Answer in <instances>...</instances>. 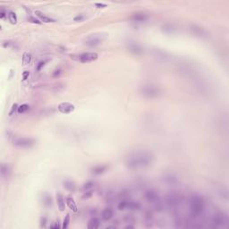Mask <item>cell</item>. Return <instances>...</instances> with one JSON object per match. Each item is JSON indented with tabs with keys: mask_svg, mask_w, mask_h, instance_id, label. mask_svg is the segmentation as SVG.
Returning a JSON list of instances; mask_svg holds the SVG:
<instances>
[{
	"mask_svg": "<svg viewBox=\"0 0 229 229\" xmlns=\"http://www.w3.org/2000/svg\"><path fill=\"white\" fill-rule=\"evenodd\" d=\"M154 155L148 150H136L129 153L125 157V166L129 169H142L152 164Z\"/></svg>",
	"mask_w": 229,
	"mask_h": 229,
	"instance_id": "6da1fadb",
	"label": "cell"
},
{
	"mask_svg": "<svg viewBox=\"0 0 229 229\" xmlns=\"http://www.w3.org/2000/svg\"><path fill=\"white\" fill-rule=\"evenodd\" d=\"M190 212L192 217H200L204 211L205 203L203 198L199 194H193L190 199Z\"/></svg>",
	"mask_w": 229,
	"mask_h": 229,
	"instance_id": "7a4b0ae2",
	"label": "cell"
},
{
	"mask_svg": "<svg viewBox=\"0 0 229 229\" xmlns=\"http://www.w3.org/2000/svg\"><path fill=\"white\" fill-rule=\"evenodd\" d=\"M108 38V33L104 31L94 32L87 35L83 39V43L89 47H97L100 45L103 41H105Z\"/></svg>",
	"mask_w": 229,
	"mask_h": 229,
	"instance_id": "3957f363",
	"label": "cell"
},
{
	"mask_svg": "<svg viewBox=\"0 0 229 229\" xmlns=\"http://www.w3.org/2000/svg\"><path fill=\"white\" fill-rule=\"evenodd\" d=\"M139 93L145 99H157L160 96L161 91L160 89L156 85L152 84H145L140 87Z\"/></svg>",
	"mask_w": 229,
	"mask_h": 229,
	"instance_id": "277c9868",
	"label": "cell"
},
{
	"mask_svg": "<svg viewBox=\"0 0 229 229\" xmlns=\"http://www.w3.org/2000/svg\"><path fill=\"white\" fill-rule=\"evenodd\" d=\"M144 198L148 202L154 204L157 210L160 211L162 209L163 206H162V203H161V201L160 198V194H158V192L157 191H155L154 189H148L144 192Z\"/></svg>",
	"mask_w": 229,
	"mask_h": 229,
	"instance_id": "5b68a950",
	"label": "cell"
},
{
	"mask_svg": "<svg viewBox=\"0 0 229 229\" xmlns=\"http://www.w3.org/2000/svg\"><path fill=\"white\" fill-rule=\"evenodd\" d=\"M70 57H71L72 59L82 64L94 62L99 58V55L96 52H84V53H81V54L71 55Z\"/></svg>",
	"mask_w": 229,
	"mask_h": 229,
	"instance_id": "8992f818",
	"label": "cell"
},
{
	"mask_svg": "<svg viewBox=\"0 0 229 229\" xmlns=\"http://www.w3.org/2000/svg\"><path fill=\"white\" fill-rule=\"evenodd\" d=\"M37 140L31 137H16L13 140V144L18 148L28 149L36 144Z\"/></svg>",
	"mask_w": 229,
	"mask_h": 229,
	"instance_id": "52a82bcc",
	"label": "cell"
},
{
	"mask_svg": "<svg viewBox=\"0 0 229 229\" xmlns=\"http://www.w3.org/2000/svg\"><path fill=\"white\" fill-rule=\"evenodd\" d=\"M211 222L214 227H227L229 225V218L225 213L218 212L213 216Z\"/></svg>",
	"mask_w": 229,
	"mask_h": 229,
	"instance_id": "ba28073f",
	"label": "cell"
},
{
	"mask_svg": "<svg viewBox=\"0 0 229 229\" xmlns=\"http://www.w3.org/2000/svg\"><path fill=\"white\" fill-rule=\"evenodd\" d=\"M190 30L193 35H195V36L200 37V38H206L208 35V31L205 29H203L202 27H201L197 24H191Z\"/></svg>",
	"mask_w": 229,
	"mask_h": 229,
	"instance_id": "9c48e42d",
	"label": "cell"
},
{
	"mask_svg": "<svg viewBox=\"0 0 229 229\" xmlns=\"http://www.w3.org/2000/svg\"><path fill=\"white\" fill-rule=\"evenodd\" d=\"M57 109L62 114H70L75 110V106L70 102H62L58 105Z\"/></svg>",
	"mask_w": 229,
	"mask_h": 229,
	"instance_id": "30bf717a",
	"label": "cell"
},
{
	"mask_svg": "<svg viewBox=\"0 0 229 229\" xmlns=\"http://www.w3.org/2000/svg\"><path fill=\"white\" fill-rule=\"evenodd\" d=\"M127 49L134 55H140L143 51L142 46L134 41H129L127 43Z\"/></svg>",
	"mask_w": 229,
	"mask_h": 229,
	"instance_id": "8fae6325",
	"label": "cell"
},
{
	"mask_svg": "<svg viewBox=\"0 0 229 229\" xmlns=\"http://www.w3.org/2000/svg\"><path fill=\"white\" fill-rule=\"evenodd\" d=\"M181 201V197L178 194H175V193H171V194L168 195L167 199V202L168 204L169 207H177Z\"/></svg>",
	"mask_w": 229,
	"mask_h": 229,
	"instance_id": "7c38bea8",
	"label": "cell"
},
{
	"mask_svg": "<svg viewBox=\"0 0 229 229\" xmlns=\"http://www.w3.org/2000/svg\"><path fill=\"white\" fill-rule=\"evenodd\" d=\"M57 206H58V209L60 211H65V198L63 196V194L58 191L57 192Z\"/></svg>",
	"mask_w": 229,
	"mask_h": 229,
	"instance_id": "4fadbf2b",
	"label": "cell"
},
{
	"mask_svg": "<svg viewBox=\"0 0 229 229\" xmlns=\"http://www.w3.org/2000/svg\"><path fill=\"white\" fill-rule=\"evenodd\" d=\"M114 216V211L112 208H105L102 212H101V218L104 220V221H108L110 220Z\"/></svg>",
	"mask_w": 229,
	"mask_h": 229,
	"instance_id": "5bb4252c",
	"label": "cell"
},
{
	"mask_svg": "<svg viewBox=\"0 0 229 229\" xmlns=\"http://www.w3.org/2000/svg\"><path fill=\"white\" fill-rule=\"evenodd\" d=\"M35 14H36V15L39 17V18H40L42 22H44V23H54V22H56L55 19H53V18H51V17L46 15V14H45L44 13H42L41 11L36 10V11H35Z\"/></svg>",
	"mask_w": 229,
	"mask_h": 229,
	"instance_id": "9a60e30c",
	"label": "cell"
},
{
	"mask_svg": "<svg viewBox=\"0 0 229 229\" xmlns=\"http://www.w3.org/2000/svg\"><path fill=\"white\" fill-rule=\"evenodd\" d=\"M131 19L133 22H138V23H143L148 20V15L143 13H137L133 14V16L131 17Z\"/></svg>",
	"mask_w": 229,
	"mask_h": 229,
	"instance_id": "2e32d148",
	"label": "cell"
},
{
	"mask_svg": "<svg viewBox=\"0 0 229 229\" xmlns=\"http://www.w3.org/2000/svg\"><path fill=\"white\" fill-rule=\"evenodd\" d=\"M63 185H64V188L65 190H67L68 191H70V192H74L76 190V184L72 180H65V181H64Z\"/></svg>",
	"mask_w": 229,
	"mask_h": 229,
	"instance_id": "e0dca14e",
	"label": "cell"
},
{
	"mask_svg": "<svg viewBox=\"0 0 229 229\" xmlns=\"http://www.w3.org/2000/svg\"><path fill=\"white\" fill-rule=\"evenodd\" d=\"M65 202H66V204H67V206L71 208L74 212H77L78 211V208H77V205H76V203H75V201H74V199L73 198V196H68L66 199H65Z\"/></svg>",
	"mask_w": 229,
	"mask_h": 229,
	"instance_id": "ac0fdd59",
	"label": "cell"
},
{
	"mask_svg": "<svg viewBox=\"0 0 229 229\" xmlns=\"http://www.w3.org/2000/svg\"><path fill=\"white\" fill-rule=\"evenodd\" d=\"M99 225H100V219L98 218H92L88 222L87 227L89 229H97L99 227Z\"/></svg>",
	"mask_w": 229,
	"mask_h": 229,
	"instance_id": "d6986e66",
	"label": "cell"
},
{
	"mask_svg": "<svg viewBox=\"0 0 229 229\" xmlns=\"http://www.w3.org/2000/svg\"><path fill=\"white\" fill-rule=\"evenodd\" d=\"M11 174V167L7 164H2L1 165V177L2 178H7Z\"/></svg>",
	"mask_w": 229,
	"mask_h": 229,
	"instance_id": "ffe728a7",
	"label": "cell"
},
{
	"mask_svg": "<svg viewBox=\"0 0 229 229\" xmlns=\"http://www.w3.org/2000/svg\"><path fill=\"white\" fill-rule=\"evenodd\" d=\"M108 169V166L106 165H101V166H96L92 168V173L94 174H104Z\"/></svg>",
	"mask_w": 229,
	"mask_h": 229,
	"instance_id": "44dd1931",
	"label": "cell"
},
{
	"mask_svg": "<svg viewBox=\"0 0 229 229\" xmlns=\"http://www.w3.org/2000/svg\"><path fill=\"white\" fill-rule=\"evenodd\" d=\"M7 18L12 24H16L17 21H18V19H17V15H16L15 12H13V11L7 12Z\"/></svg>",
	"mask_w": 229,
	"mask_h": 229,
	"instance_id": "7402d4cb",
	"label": "cell"
},
{
	"mask_svg": "<svg viewBox=\"0 0 229 229\" xmlns=\"http://www.w3.org/2000/svg\"><path fill=\"white\" fill-rule=\"evenodd\" d=\"M140 208V204L137 201H127V208L128 209H133V210H136L139 209Z\"/></svg>",
	"mask_w": 229,
	"mask_h": 229,
	"instance_id": "603a6c76",
	"label": "cell"
},
{
	"mask_svg": "<svg viewBox=\"0 0 229 229\" xmlns=\"http://www.w3.org/2000/svg\"><path fill=\"white\" fill-rule=\"evenodd\" d=\"M164 181L170 184H174L175 183H177V179L175 177H174L173 174H166L164 177Z\"/></svg>",
	"mask_w": 229,
	"mask_h": 229,
	"instance_id": "cb8c5ba5",
	"label": "cell"
},
{
	"mask_svg": "<svg viewBox=\"0 0 229 229\" xmlns=\"http://www.w3.org/2000/svg\"><path fill=\"white\" fill-rule=\"evenodd\" d=\"M43 204L48 208L51 207V205H52V198L49 194H48V193H44L43 194Z\"/></svg>",
	"mask_w": 229,
	"mask_h": 229,
	"instance_id": "d4e9b609",
	"label": "cell"
},
{
	"mask_svg": "<svg viewBox=\"0 0 229 229\" xmlns=\"http://www.w3.org/2000/svg\"><path fill=\"white\" fill-rule=\"evenodd\" d=\"M94 185H95V183H94L93 181H88V182H86V183L83 184L82 190H83L84 191H89V190H91V189L94 187Z\"/></svg>",
	"mask_w": 229,
	"mask_h": 229,
	"instance_id": "484cf974",
	"label": "cell"
},
{
	"mask_svg": "<svg viewBox=\"0 0 229 229\" xmlns=\"http://www.w3.org/2000/svg\"><path fill=\"white\" fill-rule=\"evenodd\" d=\"M29 109H30V106L28 104H23V105H21L18 107V110H17V112H18L19 114H23V113L27 112Z\"/></svg>",
	"mask_w": 229,
	"mask_h": 229,
	"instance_id": "4316f807",
	"label": "cell"
},
{
	"mask_svg": "<svg viewBox=\"0 0 229 229\" xmlns=\"http://www.w3.org/2000/svg\"><path fill=\"white\" fill-rule=\"evenodd\" d=\"M30 60H31V56H30V53L25 52L24 54H23V63L24 65H28V64L30 63Z\"/></svg>",
	"mask_w": 229,
	"mask_h": 229,
	"instance_id": "83f0119b",
	"label": "cell"
},
{
	"mask_svg": "<svg viewBox=\"0 0 229 229\" xmlns=\"http://www.w3.org/2000/svg\"><path fill=\"white\" fill-rule=\"evenodd\" d=\"M163 30H164L165 32H167V33H173L174 30V29L173 25H171V24H166V25L163 26Z\"/></svg>",
	"mask_w": 229,
	"mask_h": 229,
	"instance_id": "f1b7e54d",
	"label": "cell"
},
{
	"mask_svg": "<svg viewBox=\"0 0 229 229\" xmlns=\"http://www.w3.org/2000/svg\"><path fill=\"white\" fill-rule=\"evenodd\" d=\"M156 52V57H157L158 58H163V59H166L167 58V56H166V53L164 51H161V50H155Z\"/></svg>",
	"mask_w": 229,
	"mask_h": 229,
	"instance_id": "f546056e",
	"label": "cell"
},
{
	"mask_svg": "<svg viewBox=\"0 0 229 229\" xmlns=\"http://www.w3.org/2000/svg\"><path fill=\"white\" fill-rule=\"evenodd\" d=\"M69 223H70V215H69V214H67V215L65 217V218H64V221H63V225H62V227H63L64 229L67 228V227H68V225H69Z\"/></svg>",
	"mask_w": 229,
	"mask_h": 229,
	"instance_id": "4dcf8cb0",
	"label": "cell"
},
{
	"mask_svg": "<svg viewBox=\"0 0 229 229\" xmlns=\"http://www.w3.org/2000/svg\"><path fill=\"white\" fill-rule=\"evenodd\" d=\"M18 107L19 106L17 105L16 103H14V104H13V106H12V108H11V109H10V111H9V116H12L17 110H18Z\"/></svg>",
	"mask_w": 229,
	"mask_h": 229,
	"instance_id": "1f68e13d",
	"label": "cell"
},
{
	"mask_svg": "<svg viewBox=\"0 0 229 229\" xmlns=\"http://www.w3.org/2000/svg\"><path fill=\"white\" fill-rule=\"evenodd\" d=\"M46 64H47V61H45V60H42V61L39 62L38 65H36V70H37V72H40V71H41V69L45 66Z\"/></svg>",
	"mask_w": 229,
	"mask_h": 229,
	"instance_id": "d6a6232c",
	"label": "cell"
},
{
	"mask_svg": "<svg viewBox=\"0 0 229 229\" xmlns=\"http://www.w3.org/2000/svg\"><path fill=\"white\" fill-rule=\"evenodd\" d=\"M85 19V15L82 14V13H79V14H76L74 17V22H82Z\"/></svg>",
	"mask_w": 229,
	"mask_h": 229,
	"instance_id": "836d02e7",
	"label": "cell"
},
{
	"mask_svg": "<svg viewBox=\"0 0 229 229\" xmlns=\"http://www.w3.org/2000/svg\"><path fill=\"white\" fill-rule=\"evenodd\" d=\"M127 208V201H122L119 204H118V209L120 210H124Z\"/></svg>",
	"mask_w": 229,
	"mask_h": 229,
	"instance_id": "e575fe53",
	"label": "cell"
},
{
	"mask_svg": "<svg viewBox=\"0 0 229 229\" xmlns=\"http://www.w3.org/2000/svg\"><path fill=\"white\" fill-rule=\"evenodd\" d=\"M92 195H93V191H92V190H89V191H86L83 193L82 198H83V199H89V198H91Z\"/></svg>",
	"mask_w": 229,
	"mask_h": 229,
	"instance_id": "d590c367",
	"label": "cell"
},
{
	"mask_svg": "<svg viewBox=\"0 0 229 229\" xmlns=\"http://www.w3.org/2000/svg\"><path fill=\"white\" fill-rule=\"evenodd\" d=\"M29 22L33 23H37V24H40L41 23V22L39 19L34 18V17H29Z\"/></svg>",
	"mask_w": 229,
	"mask_h": 229,
	"instance_id": "8d00e7d4",
	"label": "cell"
},
{
	"mask_svg": "<svg viewBox=\"0 0 229 229\" xmlns=\"http://www.w3.org/2000/svg\"><path fill=\"white\" fill-rule=\"evenodd\" d=\"M47 222H48L47 218H46V217H42V218H40V226H41V227H45Z\"/></svg>",
	"mask_w": 229,
	"mask_h": 229,
	"instance_id": "74e56055",
	"label": "cell"
},
{
	"mask_svg": "<svg viewBox=\"0 0 229 229\" xmlns=\"http://www.w3.org/2000/svg\"><path fill=\"white\" fill-rule=\"evenodd\" d=\"M6 15L7 16V12L6 10H4V9H1V11H0V18L4 19L6 17Z\"/></svg>",
	"mask_w": 229,
	"mask_h": 229,
	"instance_id": "f35d334b",
	"label": "cell"
},
{
	"mask_svg": "<svg viewBox=\"0 0 229 229\" xmlns=\"http://www.w3.org/2000/svg\"><path fill=\"white\" fill-rule=\"evenodd\" d=\"M29 75H30V71H24L23 73V81H25V80H27L28 79V77H29Z\"/></svg>",
	"mask_w": 229,
	"mask_h": 229,
	"instance_id": "ab89813d",
	"label": "cell"
},
{
	"mask_svg": "<svg viewBox=\"0 0 229 229\" xmlns=\"http://www.w3.org/2000/svg\"><path fill=\"white\" fill-rule=\"evenodd\" d=\"M61 73H62V72H61V69H57V70H56L54 73H53L52 76H53V77H58Z\"/></svg>",
	"mask_w": 229,
	"mask_h": 229,
	"instance_id": "60d3db41",
	"label": "cell"
},
{
	"mask_svg": "<svg viewBox=\"0 0 229 229\" xmlns=\"http://www.w3.org/2000/svg\"><path fill=\"white\" fill-rule=\"evenodd\" d=\"M95 6H98L99 8H102V7H106L107 6V4H103V3H95Z\"/></svg>",
	"mask_w": 229,
	"mask_h": 229,
	"instance_id": "b9f144b4",
	"label": "cell"
},
{
	"mask_svg": "<svg viewBox=\"0 0 229 229\" xmlns=\"http://www.w3.org/2000/svg\"><path fill=\"white\" fill-rule=\"evenodd\" d=\"M11 44H12L11 41H5V42L3 43V47H4V48H8V47L11 46Z\"/></svg>",
	"mask_w": 229,
	"mask_h": 229,
	"instance_id": "7bdbcfd3",
	"label": "cell"
},
{
	"mask_svg": "<svg viewBox=\"0 0 229 229\" xmlns=\"http://www.w3.org/2000/svg\"><path fill=\"white\" fill-rule=\"evenodd\" d=\"M50 227L51 228H58L59 227V225H58V221L57 222H56L54 225H50Z\"/></svg>",
	"mask_w": 229,
	"mask_h": 229,
	"instance_id": "ee69618b",
	"label": "cell"
},
{
	"mask_svg": "<svg viewBox=\"0 0 229 229\" xmlns=\"http://www.w3.org/2000/svg\"><path fill=\"white\" fill-rule=\"evenodd\" d=\"M125 228H134V225H125Z\"/></svg>",
	"mask_w": 229,
	"mask_h": 229,
	"instance_id": "f6af8a7d",
	"label": "cell"
}]
</instances>
